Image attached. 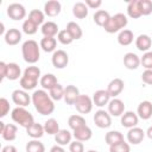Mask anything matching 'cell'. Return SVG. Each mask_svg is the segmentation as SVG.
<instances>
[{"label": "cell", "mask_w": 152, "mask_h": 152, "mask_svg": "<svg viewBox=\"0 0 152 152\" xmlns=\"http://www.w3.org/2000/svg\"><path fill=\"white\" fill-rule=\"evenodd\" d=\"M34 109L40 115H50L55 110V101L44 89H37L31 95Z\"/></svg>", "instance_id": "1"}, {"label": "cell", "mask_w": 152, "mask_h": 152, "mask_svg": "<svg viewBox=\"0 0 152 152\" xmlns=\"http://www.w3.org/2000/svg\"><path fill=\"white\" fill-rule=\"evenodd\" d=\"M40 69L36 65H30L24 70V74L21 76V78L19 80L20 87L21 89L28 91V90H33L37 84L38 81H40Z\"/></svg>", "instance_id": "2"}, {"label": "cell", "mask_w": 152, "mask_h": 152, "mask_svg": "<svg viewBox=\"0 0 152 152\" xmlns=\"http://www.w3.org/2000/svg\"><path fill=\"white\" fill-rule=\"evenodd\" d=\"M21 55L26 63L33 65L40 58V45L33 39H27L21 45Z\"/></svg>", "instance_id": "3"}, {"label": "cell", "mask_w": 152, "mask_h": 152, "mask_svg": "<svg viewBox=\"0 0 152 152\" xmlns=\"http://www.w3.org/2000/svg\"><path fill=\"white\" fill-rule=\"evenodd\" d=\"M127 24H128L127 17L124 13H116L114 15H110L109 20L103 26V28L107 33H116L119 31L125 30Z\"/></svg>", "instance_id": "4"}, {"label": "cell", "mask_w": 152, "mask_h": 152, "mask_svg": "<svg viewBox=\"0 0 152 152\" xmlns=\"http://www.w3.org/2000/svg\"><path fill=\"white\" fill-rule=\"evenodd\" d=\"M11 118L15 124L24 128H27L34 122L33 115L25 107H15L11 113Z\"/></svg>", "instance_id": "5"}, {"label": "cell", "mask_w": 152, "mask_h": 152, "mask_svg": "<svg viewBox=\"0 0 152 152\" xmlns=\"http://www.w3.org/2000/svg\"><path fill=\"white\" fill-rule=\"evenodd\" d=\"M74 106L76 107V109H77L78 113H81V114H88V113L91 112L93 106H94V102H93V99L90 96H88L86 94H81L77 97V100H76V102H75Z\"/></svg>", "instance_id": "6"}, {"label": "cell", "mask_w": 152, "mask_h": 152, "mask_svg": "<svg viewBox=\"0 0 152 152\" xmlns=\"http://www.w3.org/2000/svg\"><path fill=\"white\" fill-rule=\"evenodd\" d=\"M93 120H94V124L99 128H108L112 126V115L104 109L96 110Z\"/></svg>", "instance_id": "7"}, {"label": "cell", "mask_w": 152, "mask_h": 152, "mask_svg": "<svg viewBox=\"0 0 152 152\" xmlns=\"http://www.w3.org/2000/svg\"><path fill=\"white\" fill-rule=\"evenodd\" d=\"M7 15L12 20H23L26 17V8L19 2H13L7 6Z\"/></svg>", "instance_id": "8"}, {"label": "cell", "mask_w": 152, "mask_h": 152, "mask_svg": "<svg viewBox=\"0 0 152 152\" xmlns=\"http://www.w3.org/2000/svg\"><path fill=\"white\" fill-rule=\"evenodd\" d=\"M12 101L17 104V107H26L32 102V97L24 89H15L12 93Z\"/></svg>", "instance_id": "9"}, {"label": "cell", "mask_w": 152, "mask_h": 152, "mask_svg": "<svg viewBox=\"0 0 152 152\" xmlns=\"http://www.w3.org/2000/svg\"><path fill=\"white\" fill-rule=\"evenodd\" d=\"M51 63L56 69H64L69 63V55L64 50H56L52 53Z\"/></svg>", "instance_id": "10"}, {"label": "cell", "mask_w": 152, "mask_h": 152, "mask_svg": "<svg viewBox=\"0 0 152 152\" xmlns=\"http://www.w3.org/2000/svg\"><path fill=\"white\" fill-rule=\"evenodd\" d=\"M145 135H146L145 131L137 126V127H133V128L128 129V132H127V141H128V144L138 145L144 140Z\"/></svg>", "instance_id": "11"}, {"label": "cell", "mask_w": 152, "mask_h": 152, "mask_svg": "<svg viewBox=\"0 0 152 152\" xmlns=\"http://www.w3.org/2000/svg\"><path fill=\"white\" fill-rule=\"evenodd\" d=\"M107 106H108V110L107 112L112 116H121L125 113V103H124L122 100H120L118 97L112 99Z\"/></svg>", "instance_id": "12"}, {"label": "cell", "mask_w": 152, "mask_h": 152, "mask_svg": "<svg viewBox=\"0 0 152 152\" xmlns=\"http://www.w3.org/2000/svg\"><path fill=\"white\" fill-rule=\"evenodd\" d=\"M93 102L95 106L97 107H103L106 104L109 103V101L112 100L109 93L107 91V89H99L93 94Z\"/></svg>", "instance_id": "13"}, {"label": "cell", "mask_w": 152, "mask_h": 152, "mask_svg": "<svg viewBox=\"0 0 152 152\" xmlns=\"http://www.w3.org/2000/svg\"><path fill=\"white\" fill-rule=\"evenodd\" d=\"M124 87H125L124 81H122L121 78L116 77V78H113V80L108 83V86H107V91L109 93L110 97L114 99V97H118V96L122 93Z\"/></svg>", "instance_id": "14"}, {"label": "cell", "mask_w": 152, "mask_h": 152, "mask_svg": "<svg viewBox=\"0 0 152 152\" xmlns=\"http://www.w3.org/2000/svg\"><path fill=\"white\" fill-rule=\"evenodd\" d=\"M138 122H139V116L137 113H134L132 110H127L121 115V125L128 129L137 127Z\"/></svg>", "instance_id": "15"}, {"label": "cell", "mask_w": 152, "mask_h": 152, "mask_svg": "<svg viewBox=\"0 0 152 152\" xmlns=\"http://www.w3.org/2000/svg\"><path fill=\"white\" fill-rule=\"evenodd\" d=\"M137 114H138L139 119H142V120L152 119V102L148 101V100L141 101L138 104Z\"/></svg>", "instance_id": "16"}, {"label": "cell", "mask_w": 152, "mask_h": 152, "mask_svg": "<svg viewBox=\"0 0 152 152\" xmlns=\"http://www.w3.org/2000/svg\"><path fill=\"white\" fill-rule=\"evenodd\" d=\"M80 95H81L80 89L76 86H74V84H69L64 89V97H63V100L65 101L66 104H75V102H76V100H77V97Z\"/></svg>", "instance_id": "17"}, {"label": "cell", "mask_w": 152, "mask_h": 152, "mask_svg": "<svg viewBox=\"0 0 152 152\" xmlns=\"http://www.w3.org/2000/svg\"><path fill=\"white\" fill-rule=\"evenodd\" d=\"M61 10H62V5L57 0H50L44 4V13L50 18L57 17L61 13Z\"/></svg>", "instance_id": "18"}, {"label": "cell", "mask_w": 152, "mask_h": 152, "mask_svg": "<svg viewBox=\"0 0 152 152\" xmlns=\"http://www.w3.org/2000/svg\"><path fill=\"white\" fill-rule=\"evenodd\" d=\"M21 38H23L21 32H20L18 28H15V27L8 28V30L6 31V33H5V36H4L5 43H6L7 45H12V46L19 44V42L21 40Z\"/></svg>", "instance_id": "19"}, {"label": "cell", "mask_w": 152, "mask_h": 152, "mask_svg": "<svg viewBox=\"0 0 152 152\" xmlns=\"http://www.w3.org/2000/svg\"><path fill=\"white\" fill-rule=\"evenodd\" d=\"M124 65L128 70H135L141 65L140 57L134 52H127L124 56Z\"/></svg>", "instance_id": "20"}, {"label": "cell", "mask_w": 152, "mask_h": 152, "mask_svg": "<svg viewBox=\"0 0 152 152\" xmlns=\"http://www.w3.org/2000/svg\"><path fill=\"white\" fill-rule=\"evenodd\" d=\"M72 137L75 138V140H78V141H82V142L88 141L93 137V131L88 125H86V126H82V127L72 131Z\"/></svg>", "instance_id": "21"}, {"label": "cell", "mask_w": 152, "mask_h": 152, "mask_svg": "<svg viewBox=\"0 0 152 152\" xmlns=\"http://www.w3.org/2000/svg\"><path fill=\"white\" fill-rule=\"evenodd\" d=\"M151 45H152V38L148 34H139L135 38V48L141 52L150 51Z\"/></svg>", "instance_id": "22"}, {"label": "cell", "mask_w": 152, "mask_h": 152, "mask_svg": "<svg viewBox=\"0 0 152 152\" xmlns=\"http://www.w3.org/2000/svg\"><path fill=\"white\" fill-rule=\"evenodd\" d=\"M42 33L44 37H55L58 34L59 32V28H58V25L55 23V21H45L43 25H42V28H40Z\"/></svg>", "instance_id": "23"}, {"label": "cell", "mask_w": 152, "mask_h": 152, "mask_svg": "<svg viewBox=\"0 0 152 152\" xmlns=\"http://www.w3.org/2000/svg\"><path fill=\"white\" fill-rule=\"evenodd\" d=\"M21 76H23L21 75V69L17 63H14V62L7 63V75H6L7 80L15 81V80L21 78Z\"/></svg>", "instance_id": "24"}, {"label": "cell", "mask_w": 152, "mask_h": 152, "mask_svg": "<svg viewBox=\"0 0 152 152\" xmlns=\"http://www.w3.org/2000/svg\"><path fill=\"white\" fill-rule=\"evenodd\" d=\"M26 133L32 139H40L44 135V133H45L44 126L38 124V122H33L31 126H28L26 128Z\"/></svg>", "instance_id": "25"}, {"label": "cell", "mask_w": 152, "mask_h": 152, "mask_svg": "<svg viewBox=\"0 0 152 152\" xmlns=\"http://www.w3.org/2000/svg\"><path fill=\"white\" fill-rule=\"evenodd\" d=\"M88 12H89V8L86 5V2L78 1V2H75L74 6H72V14L77 19H84V18H87Z\"/></svg>", "instance_id": "26"}, {"label": "cell", "mask_w": 152, "mask_h": 152, "mask_svg": "<svg viewBox=\"0 0 152 152\" xmlns=\"http://www.w3.org/2000/svg\"><path fill=\"white\" fill-rule=\"evenodd\" d=\"M118 43L121 45V46H128L133 43V39H134V34L131 30L128 28H125L122 31L119 32L118 34Z\"/></svg>", "instance_id": "27"}, {"label": "cell", "mask_w": 152, "mask_h": 152, "mask_svg": "<svg viewBox=\"0 0 152 152\" xmlns=\"http://www.w3.org/2000/svg\"><path fill=\"white\" fill-rule=\"evenodd\" d=\"M40 49L45 52H55L57 46V39L55 37H43L40 39Z\"/></svg>", "instance_id": "28"}, {"label": "cell", "mask_w": 152, "mask_h": 152, "mask_svg": "<svg viewBox=\"0 0 152 152\" xmlns=\"http://www.w3.org/2000/svg\"><path fill=\"white\" fill-rule=\"evenodd\" d=\"M17 133H18L17 125H14V124H6L4 131L1 132V137L6 141H13L17 138Z\"/></svg>", "instance_id": "29"}, {"label": "cell", "mask_w": 152, "mask_h": 152, "mask_svg": "<svg viewBox=\"0 0 152 152\" xmlns=\"http://www.w3.org/2000/svg\"><path fill=\"white\" fill-rule=\"evenodd\" d=\"M39 83H40V86H42V88H43L44 90H50V89H52L58 82H57V77H56L53 74L49 72V74H45V75H43V76L40 77Z\"/></svg>", "instance_id": "30"}, {"label": "cell", "mask_w": 152, "mask_h": 152, "mask_svg": "<svg viewBox=\"0 0 152 152\" xmlns=\"http://www.w3.org/2000/svg\"><path fill=\"white\" fill-rule=\"evenodd\" d=\"M71 138H72V133L70 131L59 129V132L55 135V141L57 142V145L65 146V145H69L71 142Z\"/></svg>", "instance_id": "31"}, {"label": "cell", "mask_w": 152, "mask_h": 152, "mask_svg": "<svg viewBox=\"0 0 152 152\" xmlns=\"http://www.w3.org/2000/svg\"><path fill=\"white\" fill-rule=\"evenodd\" d=\"M127 15L132 19H138L140 18L141 11H140V6H139V0H131L127 5Z\"/></svg>", "instance_id": "32"}, {"label": "cell", "mask_w": 152, "mask_h": 152, "mask_svg": "<svg viewBox=\"0 0 152 152\" xmlns=\"http://www.w3.org/2000/svg\"><path fill=\"white\" fill-rule=\"evenodd\" d=\"M109 18H110V14L107 11H104V10H97L94 13V15H93L94 23L97 26H101V27H103L107 24V21L109 20Z\"/></svg>", "instance_id": "33"}, {"label": "cell", "mask_w": 152, "mask_h": 152, "mask_svg": "<svg viewBox=\"0 0 152 152\" xmlns=\"http://www.w3.org/2000/svg\"><path fill=\"white\" fill-rule=\"evenodd\" d=\"M66 31L71 34V37L74 38V40H78V39H81L82 38V36H83V31H82V28H81V26L76 23V21H69L68 24H66Z\"/></svg>", "instance_id": "34"}, {"label": "cell", "mask_w": 152, "mask_h": 152, "mask_svg": "<svg viewBox=\"0 0 152 152\" xmlns=\"http://www.w3.org/2000/svg\"><path fill=\"white\" fill-rule=\"evenodd\" d=\"M44 131H45V133H48L49 135H56L58 132H59V124H58V121L56 120V119H53V118H50V119H48L45 122H44Z\"/></svg>", "instance_id": "35"}, {"label": "cell", "mask_w": 152, "mask_h": 152, "mask_svg": "<svg viewBox=\"0 0 152 152\" xmlns=\"http://www.w3.org/2000/svg\"><path fill=\"white\" fill-rule=\"evenodd\" d=\"M124 134L119 131H109L106 133L104 135V141L107 145H114V144H118L120 141H124Z\"/></svg>", "instance_id": "36"}, {"label": "cell", "mask_w": 152, "mask_h": 152, "mask_svg": "<svg viewBox=\"0 0 152 152\" xmlns=\"http://www.w3.org/2000/svg\"><path fill=\"white\" fill-rule=\"evenodd\" d=\"M68 125H69V127H70L72 131H75V129H77V128L82 127V126H86L87 122H86V119H84L82 115H80V114H74V115H70V116H69V119H68Z\"/></svg>", "instance_id": "37"}, {"label": "cell", "mask_w": 152, "mask_h": 152, "mask_svg": "<svg viewBox=\"0 0 152 152\" xmlns=\"http://www.w3.org/2000/svg\"><path fill=\"white\" fill-rule=\"evenodd\" d=\"M25 150L26 152H45V146L39 139H32L26 144Z\"/></svg>", "instance_id": "38"}, {"label": "cell", "mask_w": 152, "mask_h": 152, "mask_svg": "<svg viewBox=\"0 0 152 152\" xmlns=\"http://www.w3.org/2000/svg\"><path fill=\"white\" fill-rule=\"evenodd\" d=\"M28 19L30 20H32L34 24H37L38 26L39 25H43L45 21V13L43 12V11H40V10H32V11H30V13H28Z\"/></svg>", "instance_id": "39"}, {"label": "cell", "mask_w": 152, "mask_h": 152, "mask_svg": "<svg viewBox=\"0 0 152 152\" xmlns=\"http://www.w3.org/2000/svg\"><path fill=\"white\" fill-rule=\"evenodd\" d=\"M64 89L65 88L62 84L57 83L52 89L49 90V94H50V96L53 101H61L64 97Z\"/></svg>", "instance_id": "40"}, {"label": "cell", "mask_w": 152, "mask_h": 152, "mask_svg": "<svg viewBox=\"0 0 152 152\" xmlns=\"http://www.w3.org/2000/svg\"><path fill=\"white\" fill-rule=\"evenodd\" d=\"M21 28H23V32H24L25 34H27V36H32V34H34V33L38 31V25L34 24L32 20H30V19L27 18V19L24 20Z\"/></svg>", "instance_id": "41"}, {"label": "cell", "mask_w": 152, "mask_h": 152, "mask_svg": "<svg viewBox=\"0 0 152 152\" xmlns=\"http://www.w3.org/2000/svg\"><path fill=\"white\" fill-rule=\"evenodd\" d=\"M57 39H58V42H59L61 44H63V45H69V44H71V43L74 42V38H72L71 34L66 31V28L59 30V32H58V34H57Z\"/></svg>", "instance_id": "42"}, {"label": "cell", "mask_w": 152, "mask_h": 152, "mask_svg": "<svg viewBox=\"0 0 152 152\" xmlns=\"http://www.w3.org/2000/svg\"><path fill=\"white\" fill-rule=\"evenodd\" d=\"M109 152H131V146H129L128 142H126L124 140V141H120L118 144L110 145L109 146Z\"/></svg>", "instance_id": "43"}, {"label": "cell", "mask_w": 152, "mask_h": 152, "mask_svg": "<svg viewBox=\"0 0 152 152\" xmlns=\"http://www.w3.org/2000/svg\"><path fill=\"white\" fill-rule=\"evenodd\" d=\"M140 63L145 68V70H152V51L144 52L142 57H140Z\"/></svg>", "instance_id": "44"}, {"label": "cell", "mask_w": 152, "mask_h": 152, "mask_svg": "<svg viewBox=\"0 0 152 152\" xmlns=\"http://www.w3.org/2000/svg\"><path fill=\"white\" fill-rule=\"evenodd\" d=\"M139 6L142 15H150L152 13V1L151 0H139Z\"/></svg>", "instance_id": "45"}, {"label": "cell", "mask_w": 152, "mask_h": 152, "mask_svg": "<svg viewBox=\"0 0 152 152\" xmlns=\"http://www.w3.org/2000/svg\"><path fill=\"white\" fill-rule=\"evenodd\" d=\"M10 102H8V100L7 99H5V97H1L0 99V116L1 118H4V116H6L7 114H8V112H10Z\"/></svg>", "instance_id": "46"}, {"label": "cell", "mask_w": 152, "mask_h": 152, "mask_svg": "<svg viewBox=\"0 0 152 152\" xmlns=\"http://www.w3.org/2000/svg\"><path fill=\"white\" fill-rule=\"evenodd\" d=\"M69 151L70 152H84V145L82 141L74 140L69 144Z\"/></svg>", "instance_id": "47"}, {"label": "cell", "mask_w": 152, "mask_h": 152, "mask_svg": "<svg viewBox=\"0 0 152 152\" xmlns=\"http://www.w3.org/2000/svg\"><path fill=\"white\" fill-rule=\"evenodd\" d=\"M141 81L147 86H152V70H144V72L141 74Z\"/></svg>", "instance_id": "48"}, {"label": "cell", "mask_w": 152, "mask_h": 152, "mask_svg": "<svg viewBox=\"0 0 152 152\" xmlns=\"http://www.w3.org/2000/svg\"><path fill=\"white\" fill-rule=\"evenodd\" d=\"M86 5L88 6V8L97 10L102 5V1L101 0H86Z\"/></svg>", "instance_id": "49"}, {"label": "cell", "mask_w": 152, "mask_h": 152, "mask_svg": "<svg viewBox=\"0 0 152 152\" xmlns=\"http://www.w3.org/2000/svg\"><path fill=\"white\" fill-rule=\"evenodd\" d=\"M6 75H7V63L0 62V76H1V81H4L6 78Z\"/></svg>", "instance_id": "50"}, {"label": "cell", "mask_w": 152, "mask_h": 152, "mask_svg": "<svg viewBox=\"0 0 152 152\" xmlns=\"http://www.w3.org/2000/svg\"><path fill=\"white\" fill-rule=\"evenodd\" d=\"M1 152H18V151H17V147L15 146H13V145H6V146L2 147Z\"/></svg>", "instance_id": "51"}, {"label": "cell", "mask_w": 152, "mask_h": 152, "mask_svg": "<svg viewBox=\"0 0 152 152\" xmlns=\"http://www.w3.org/2000/svg\"><path fill=\"white\" fill-rule=\"evenodd\" d=\"M50 152H65V150L61 145H55V146H52L50 148Z\"/></svg>", "instance_id": "52"}, {"label": "cell", "mask_w": 152, "mask_h": 152, "mask_svg": "<svg viewBox=\"0 0 152 152\" xmlns=\"http://www.w3.org/2000/svg\"><path fill=\"white\" fill-rule=\"evenodd\" d=\"M145 133H146V135H147V138H150V139H152V126H150V127L147 128V131H146Z\"/></svg>", "instance_id": "53"}, {"label": "cell", "mask_w": 152, "mask_h": 152, "mask_svg": "<svg viewBox=\"0 0 152 152\" xmlns=\"http://www.w3.org/2000/svg\"><path fill=\"white\" fill-rule=\"evenodd\" d=\"M5 26H4V23H1V25H0V34H4L5 36Z\"/></svg>", "instance_id": "54"}, {"label": "cell", "mask_w": 152, "mask_h": 152, "mask_svg": "<svg viewBox=\"0 0 152 152\" xmlns=\"http://www.w3.org/2000/svg\"><path fill=\"white\" fill-rule=\"evenodd\" d=\"M5 126H6V124L4 122V121H0V133L4 131V128H5Z\"/></svg>", "instance_id": "55"}, {"label": "cell", "mask_w": 152, "mask_h": 152, "mask_svg": "<svg viewBox=\"0 0 152 152\" xmlns=\"http://www.w3.org/2000/svg\"><path fill=\"white\" fill-rule=\"evenodd\" d=\"M87 152H97L96 150H89V151H87Z\"/></svg>", "instance_id": "56"}, {"label": "cell", "mask_w": 152, "mask_h": 152, "mask_svg": "<svg viewBox=\"0 0 152 152\" xmlns=\"http://www.w3.org/2000/svg\"><path fill=\"white\" fill-rule=\"evenodd\" d=\"M151 38H152V37H151Z\"/></svg>", "instance_id": "57"}]
</instances>
